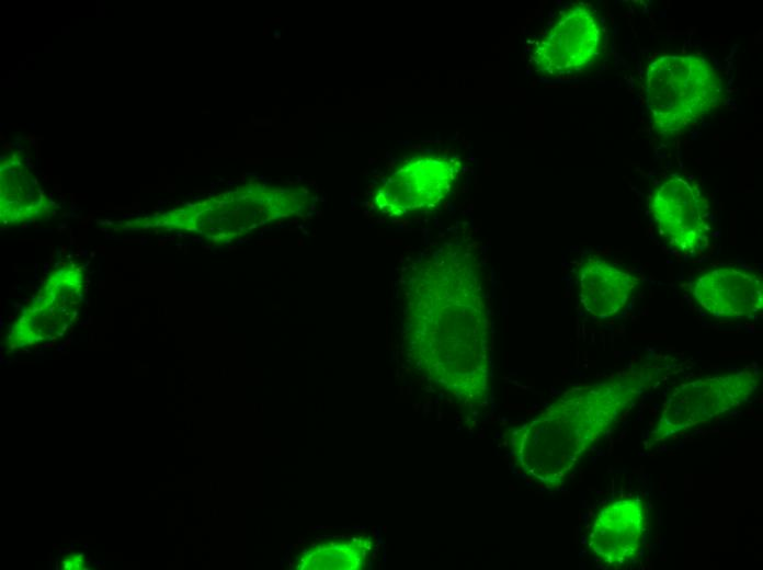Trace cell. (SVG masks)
<instances>
[{"mask_svg": "<svg viewBox=\"0 0 763 570\" xmlns=\"http://www.w3.org/2000/svg\"><path fill=\"white\" fill-rule=\"evenodd\" d=\"M409 285L406 339L415 367L456 404L471 412L487 407L492 319L478 255L446 242L420 260Z\"/></svg>", "mask_w": 763, "mask_h": 570, "instance_id": "1", "label": "cell"}, {"mask_svg": "<svg viewBox=\"0 0 763 570\" xmlns=\"http://www.w3.org/2000/svg\"><path fill=\"white\" fill-rule=\"evenodd\" d=\"M670 360L635 363L606 379L573 387L510 435V453L531 481L558 488L601 436L648 390L675 374Z\"/></svg>", "mask_w": 763, "mask_h": 570, "instance_id": "2", "label": "cell"}, {"mask_svg": "<svg viewBox=\"0 0 763 570\" xmlns=\"http://www.w3.org/2000/svg\"><path fill=\"white\" fill-rule=\"evenodd\" d=\"M722 84L713 64L697 55H667L647 69L646 102L654 130L674 137L718 107Z\"/></svg>", "mask_w": 763, "mask_h": 570, "instance_id": "3", "label": "cell"}, {"mask_svg": "<svg viewBox=\"0 0 763 570\" xmlns=\"http://www.w3.org/2000/svg\"><path fill=\"white\" fill-rule=\"evenodd\" d=\"M760 377V366L752 363L731 373L680 385L663 403L649 434L650 444L663 442L742 406L755 394Z\"/></svg>", "mask_w": 763, "mask_h": 570, "instance_id": "4", "label": "cell"}, {"mask_svg": "<svg viewBox=\"0 0 763 570\" xmlns=\"http://www.w3.org/2000/svg\"><path fill=\"white\" fill-rule=\"evenodd\" d=\"M654 224L669 243L681 254L694 256L706 250L710 236V212L698 187L674 174L654 190L650 203Z\"/></svg>", "mask_w": 763, "mask_h": 570, "instance_id": "5", "label": "cell"}, {"mask_svg": "<svg viewBox=\"0 0 763 570\" xmlns=\"http://www.w3.org/2000/svg\"><path fill=\"white\" fill-rule=\"evenodd\" d=\"M602 36L595 12L585 4H573L538 42L531 56L532 64L547 76L579 72L599 55Z\"/></svg>", "mask_w": 763, "mask_h": 570, "instance_id": "6", "label": "cell"}, {"mask_svg": "<svg viewBox=\"0 0 763 570\" xmlns=\"http://www.w3.org/2000/svg\"><path fill=\"white\" fill-rule=\"evenodd\" d=\"M458 172L459 161L452 158L414 159L386 181L376 203L384 212L395 215L434 207L448 195Z\"/></svg>", "mask_w": 763, "mask_h": 570, "instance_id": "7", "label": "cell"}, {"mask_svg": "<svg viewBox=\"0 0 763 570\" xmlns=\"http://www.w3.org/2000/svg\"><path fill=\"white\" fill-rule=\"evenodd\" d=\"M690 292L701 307L717 318H753L763 307L762 277L744 267L709 269L692 281Z\"/></svg>", "mask_w": 763, "mask_h": 570, "instance_id": "8", "label": "cell"}, {"mask_svg": "<svg viewBox=\"0 0 763 570\" xmlns=\"http://www.w3.org/2000/svg\"><path fill=\"white\" fill-rule=\"evenodd\" d=\"M646 514L638 498H624L604 505L594 516L588 546L602 563L622 568L635 559L642 544Z\"/></svg>", "mask_w": 763, "mask_h": 570, "instance_id": "9", "label": "cell"}, {"mask_svg": "<svg viewBox=\"0 0 763 570\" xmlns=\"http://www.w3.org/2000/svg\"><path fill=\"white\" fill-rule=\"evenodd\" d=\"M636 285L629 271L599 258L587 259L578 273L580 304L595 319L612 318L622 311Z\"/></svg>", "mask_w": 763, "mask_h": 570, "instance_id": "10", "label": "cell"}, {"mask_svg": "<svg viewBox=\"0 0 763 570\" xmlns=\"http://www.w3.org/2000/svg\"><path fill=\"white\" fill-rule=\"evenodd\" d=\"M373 542L368 536L324 540L300 556L297 568L307 570H360L368 562Z\"/></svg>", "mask_w": 763, "mask_h": 570, "instance_id": "11", "label": "cell"}]
</instances>
